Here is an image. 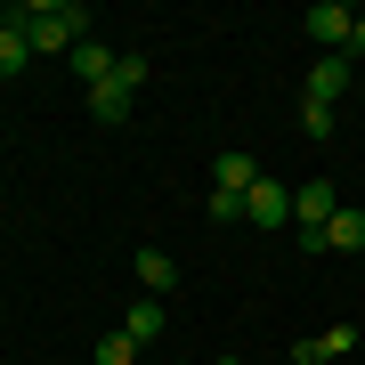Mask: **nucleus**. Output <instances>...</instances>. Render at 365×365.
Wrapping results in <instances>:
<instances>
[{
	"label": "nucleus",
	"mask_w": 365,
	"mask_h": 365,
	"mask_svg": "<svg viewBox=\"0 0 365 365\" xmlns=\"http://www.w3.org/2000/svg\"><path fill=\"white\" fill-rule=\"evenodd\" d=\"M114 66H122V57H114V49H106V41H98V33H90V41H81V49H73V73H81V81H90V90H106V81H114Z\"/></svg>",
	"instance_id": "0eeeda50"
},
{
	"label": "nucleus",
	"mask_w": 365,
	"mask_h": 365,
	"mask_svg": "<svg viewBox=\"0 0 365 365\" xmlns=\"http://www.w3.org/2000/svg\"><path fill=\"white\" fill-rule=\"evenodd\" d=\"M292 365H333V349H325V341H300V349H292Z\"/></svg>",
	"instance_id": "dca6fc26"
},
{
	"label": "nucleus",
	"mask_w": 365,
	"mask_h": 365,
	"mask_svg": "<svg viewBox=\"0 0 365 365\" xmlns=\"http://www.w3.org/2000/svg\"><path fill=\"white\" fill-rule=\"evenodd\" d=\"M325 252H365V211H333L325 220Z\"/></svg>",
	"instance_id": "9d476101"
},
{
	"label": "nucleus",
	"mask_w": 365,
	"mask_h": 365,
	"mask_svg": "<svg viewBox=\"0 0 365 365\" xmlns=\"http://www.w3.org/2000/svg\"><path fill=\"white\" fill-rule=\"evenodd\" d=\"M300 33H309L325 57H341V49H349V33H357V9H341V0H317V9L300 16Z\"/></svg>",
	"instance_id": "f03ea898"
},
{
	"label": "nucleus",
	"mask_w": 365,
	"mask_h": 365,
	"mask_svg": "<svg viewBox=\"0 0 365 365\" xmlns=\"http://www.w3.org/2000/svg\"><path fill=\"white\" fill-rule=\"evenodd\" d=\"M244 220H252V227H284V220H292V187H284V179H260V187L244 195Z\"/></svg>",
	"instance_id": "20e7f679"
},
{
	"label": "nucleus",
	"mask_w": 365,
	"mask_h": 365,
	"mask_svg": "<svg viewBox=\"0 0 365 365\" xmlns=\"http://www.w3.org/2000/svg\"><path fill=\"white\" fill-rule=\"evenodd\" d=\"M114 90H122V98L146 90V57H122V66H114Z\"/></svg>",
	"instance_id": "2eb2a0df"
},
{
	"label": "nucleus",
	"mask_w": 365,
	"mask_h": 365,
	"mask_svg": "<svg viewBox=\"0 0 365 365\" xmlns=\"http://www.w3.org/2000/svg\"><path fill=\"white\" fill-rule=\"evenodd\" d=\"M333 211H341L333 179H300V187H292V220H300V235H317V227L333 220Z\"/></svg>",
	"instance_id": "7ed1b4c3"
},
{
	"label": "nucleus",
	"mask_w": 365,
	"mask_h": 365,
	"mask_svg": "<svg viewBox=\"0 0 365 365\" xmlns=\"http://www.w3.org/2000/svg\"><path fill=\"white\" fill-rule=\"evenodd\" d=\"M349 57H317V66H309V81H300V98H309V106H333L341 90H349Z\"/></svg>",
	"instance_id": "39448f33"
},
{
	"label": "nucleus",
	"mask_w": 365,
	"mask_h": 365,
	"mask_svg": "<svg viewBox=\"0 0 365 365\" xmlns=\"http://www.w3.org/2000/svg\"><path fill=\"white\" fill-rule=\"evenodd\" d=\"M300 138L325 146V138H333V106H309V98H300Z\"/></svg>",
	"instance_id": "ddd939ff"
},
{
	"label": "nucleus",
	"mask_w": 365,
	"mask_h": 365,
	"mask_svg": "<svg viewBox=\"0 0 365 365\" xmlns=\"http://www.w3.org/2000/svg\"><path fill=\"white\" fill-rule=\"evenodd\" d=\"M211 187H220V195H252V187H260V163L252 155H220L211 163Z\"/></svg>",
	"instance_id": "423d86ee"
},
{
	"label": "nucleus",
	"mask_w": 365,
	"mask_h": 365,
	"mask_svg": "<svg viewBox=\"0 0 365 365\" xmlns=\"http://www.w3.org/2000/svg\"><path fill=\"white\" fill-rule=\"evenodd\" d=\"M90 122H106V130H114V122H130V98H122L114 81H106V90H90Z\"/></svg>",
	"instance_id": "f8f14e48"
},
{
	"label": "nucleus",
	"mask_w": 365,
	"mask_h": 365,
	"mask_svg": "<svg viewBox=\"0 0 365 365\" xmlns=\"http://www.w3.org/2000/svg\"><path fill=\"white\" fill-rule=\"evenodd\" d=\"M138 284H146V300H170V284H179V268H170V252H155V244L138 252Z\"/></svg>",
	"instance_id": "6e6552de"
},
{
	"label": "nucleus",
	"mask_w": 365,
	"mask_h": 365,
	"mask_svg": "<svg viewBox=\"0 0 365 365\" xmlns=\"http://www.w3.org/2000/svg\"><path fill=\"white\" fill-rule=\"evenodd\" d=\"M341 57H349V66H365V16H357V33H349V49H341Z\"/></svg>",
	"instance_id": "f3484780"
},
{
	"label": "nucleus",
	"mask_w": 365,
	"mask_h": 365,
	"mask_svg": "<svg viewBox=\"0 0 365 365\" xmlns=\"http://www.w3.org/2000/svg\"><path fill=\"white\" fill-rule=\"evenodd\" d=\"M9 25L33 41V57H57V49H81V41H90V9H81V0H33V9H9Z\"/></svg>",
	"instance_id": "f257e3e1"
},
{
	"label": "nucleus",
	"mask_w": 365,
	"mask_h": 365,
	"mask_svg": "<svg viewBox=\"0 0 365 365\" xmlns=\"http://www.w3.org/2000/svg\"><path fill=\"white\" fill-rule=\"evenodd\" d=\"M220 365H235V357H220Z\"/></svg>",
	"instance_id": "a211bd4d"
},
{
	"label": "nucleus",
	"mask_w": 365,
	"mask_h": 365,
	"mask_svg": "<svg viewBox=\"0 0 365 365\" xmlns=\"http://www.w3.org/2000/svg\"><path fill=\"white\" fill-rule=\"evenodd\" d=\"M98 365H138V341L130 333H106L98 341Z\"/></svg>",
	"instance_id": "4468645a"
},
{
	"label": "nucleus",
	"mask_w": 365,
	"mask_h": 365,
	"mask_svg": "<svg viewBox=\"0 0 365 365\" xmlns=\"http://www.w3.org/2000/svg\"><path fill=\"white\" fill-rule=\"evenodd\" d=\"M25 66H33V41L16 33L9 16H0V81H16V73H25Z\"/></svg>",
	"instance_id": "9b49d317"
},
{
	"label": "nucleus",
	"mask_w": 365,
	"mask_h": 365,
	"mask_svg": "<svg viewBox=\"0 0 365 365\" xmlns=\"http://www.w3.org/2000/svg\"><path fill=\"white\" fill-rule=\"evenodd\" d=\"M163 325H170V309H163V300H130V317H122V333H130L138 349H146V341H163Z\"/></svg>",
	"instance_id": "1a4fd4ad"
}]
</instances>
